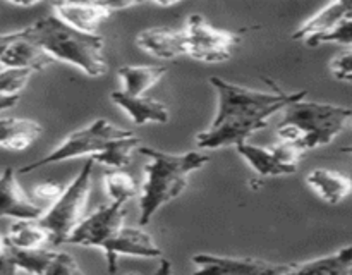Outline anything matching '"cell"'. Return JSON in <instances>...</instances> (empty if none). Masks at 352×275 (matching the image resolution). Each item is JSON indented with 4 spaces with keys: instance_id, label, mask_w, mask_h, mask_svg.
<instances>
[{
    "instance_id": "6da1fadb",
    "label": "cell",
    "mask_w": 352,
    "mask_h": 275,
    "mask_svg": "<svg viewBox=\"0 0 352 275\" xmlns=\"http://www.w3.org/2000/svg\"><path fill=\"white\" fill-rule=\"evenodd\" d=\"M210 85L217 93V116L210 127L196 134L199 150L239 146L248 143L253 134L265 129L268 120L278 110H285L291 103L299 102L308 95L302 91H260L246 86L229 82L219 76L210 78Z\"/></svg>"
},
{
    "instance_id": "7a4b0ae2",
    "label": "cell",
    "mask_w": 352,
    "mask_h": 275,
    "mask_svg": "<svg viewBox=\"0 0 352 275\" xmlns=\"http://www.w3.org/2000/svg\"><path fill=\"white\" fill-rule=\"evenodd\" d=\"M138 151L148 158L140 192V226L144 227L162 206L184 192L189 175L201 170L210 162V155L205 151L168 153L150 146H141Z\"/></svg>"
},
{
    "instance_id": "3957f363",
    "label": "cell",
    "mask_w": 352,
    "mask_h": 275,
    "mask_svg": "<svg viewBox=\"0 0 352 275\" xmlns=\"http://www.w3.org/2000/svg\"><path fill=\"white\" fill-rule=\"evenodd\" d=\"M28 36L40 45L52 60L74 65L89 78H102L109 72L103 38L81 33L62 23L55 14H48L28 26Z\"/></svg>"
},
{
    "instance_id": "277c9868",
    "label": "cell",
    "mask_w": 352,
    "mask_h": 275,
    "mask_svg": "<svg viewBox=\"0 0 352 275\" xmlns=\"http://www.w3.org/2000/svg\"><path fill=\"white\" fill-rule=\"evenodd\" d=\"M351 119L352 109L302 98L284 110L277 136L309 151L332 143Z\"/></svg>"
},
{
    "instance_id": "5b68a950",
    "label": "cell",
    "mask_w": 352,
    "mask_h": 275,
    "mask_svg": "<svg viewBox=\"0 0 352 275\" xmlns=\"http://www.w3.org/2000/svg\"><path fill=\"white\" fill-rule=\"evenodd\" d=\"M93 168H95V162L88 158L78 175L65 186L64 192L48 206L47 212L40 219V222L50 232L54 246L67 243L69 236L85 219L89 189H91Z\"/></svg>"
},
{
    "instance_id": "8992f818",
    "label": "cell",
    "mask_w": 352,
    "mask_h": 275,
    "mask_svg": "<svg viewBox=\"0 0 352 275\" xmlns=\"http://www.w3.org/2000/svg\"><path fill=\"white\" fill-rule=\"evenodd\" d=\"M129 134H133V131L117 127L116 124L109 122L107 119H96L86 127H82V129H78L69 134L57 148L48 151L45 157L17 168V172L19 174H30V172L36 170V168L58 164V162L74 160V158L79 157L91 158L93 155L100 153L110 141L117 140V138L129 136Z\"/></svg>"
},
{
    "instance_id": "52a82bcc",
    "label": "cell",
    "mask_w": 352,
    "mask_h": 275,
    "mask_svg": "<svg viewBox=\"0 0 352 275\" xmlns=\"http://www.w3.org/2000/svg\"><path fill=\"white\" fill-rule=\"evenodd\" d=\"M188 38V57L206 64H220L232 57L239 33L215 28L201 16L192 14L184 26Z\"/></svg>"
},
{
    "instance_id": "ba28073f",
    "label": "cell",
    "mask_w": 352,
    "mask_h": 275,
    "mask_svg": "<svg viewBox=\"0 0 352 275\" xmlns=\"http://www.w3.org/2000/svg\"><path fill=\"white\" fill-rule=\"evenodd\" d=\"M191 263L192 275H287L294 267V263L212 253L192 254Z\"/></svg>"
},
{
    "instance_id": "9c48e42d",
    "label": "cell",
    "mask_w": 352,
    "mask_h": 275,
    "mask_svg": "<svg viewBox=\"0 0 352 275\" xmlns=\"http://www.w3.org/2000/svg\"><path fill=\"white\" fill-rule=\"evenodd\" d=\"M126 215V203H109L100 206L98 210L82 219L65 244L103 250L124 227Z\"/></svg>"
},
{
    "instance_id": "30bf717a",
    "label": "cell",
    "mask_w": 352,
    "mask_h": 275,
    "mask_svg": "<svg viewBox=\"0 0 352 275\" xmlns=\"http://www.w3.org/2000/svg\"><path fill=\"white\" fill-rule=\"evenodd\" d=\"M138 3L124 2H58L52 6L54 14L67 26L86 34H96V30L117 10L134 7Z\"/></svg>"
},
{
    "instance_id": "8fae6325",
    "label": "cell",
    "mask_w": 352,
    "mask_h": 275,
    "mask_svg": "<svg viewBox=\"0 0 352 275\" xmlns=\"http://www.w3.org/2000/svg\"><path fill=\"white\" fill-rule=\"evenodd\" d=\"M107 260V268L110 274H116L119 256L146 258V260H162V250L151 234L141 227H126L119 230L116 237L103 248Z\"/></svg>"
},
{
    "instance_id": "7c38bea8",
    "label": "cell",
    "mask_w": 352,
    "mask_h": 275,
    "mask_svg": "<svg viewBox=\"0 0 352 275\" xmlns=\"http://www.w3.org/2000/svg\"><path fill=\"white\" fill-rule=\"evenodd\" d=\"M47 210L31 198L17 181V170L7 167L0 172V219L38 220Z\"/></svg>"
},
{
    "instance_id": "4fadbf2b",
    "label": "cell",
    "mask_w": 352,
    "mask_h": 275,
    "mask_svg": "<svg viewBox=\"0 0 352 275\" xmlns=\"http://www.w3.org/2000/svg\"><path fill=\"white\" fill-rule=\"evenodd\" d=\"M136 45L153 57L164 60H174L177 57L188 55V38L184 28H150L138 33Z\"/></svg>"
},
{
    "instance_id": "5bb4252c",
    "label": "cell",
    "mask_w": 352,
    "mask_h": 275,
    "mask_svg": "<svg viewBox=\"0 0 352 275\" xmlns=\"http://www.w3.org/2000/svg\"><path fill=\"white\" fill-rule=\"evenodd\" d=\"M352 17V0H342V2H332L323 7L322 10L309 17L302 26L294 31L292 38L298 41H305L308 47H311L318 38L323 34L336 30L342 21Z\"/></svg>"
},
{
    "instance_id": "9a60e30c",
    "label": "cell",
    "mask_w": 352,
    "mask_h": 275,
    "mask_svg": "<svg viewBox=\"0 0 352 275\" xmlns=\"http://www.w3.org/2000/svg\"><path fill=\"white\" fill-rule=\"evenodd\" d=\"M113 105L119 107L136 126H144L148 122L167 124L170 120V112L165 103L146 96H129L120 89L110 93Z\"/></svg>"
},
{
    "instance_id": "2e32d148",
    "label": "cell",
    "mask_w": 352,
    "mask_h": 275,
    "mask_svg": "<svg viewBox=\"0 0 352 275\" xmlns=\"http://www.w3.org/2000/svg\"><path fill=\"white\" fill-rule=\"evenodd\" d=\"M306 184L329 205H339L352 195V179L333 168H315L306 175Z\"/></svg>"
},
{
    "instance_id": "e0dca14e",
    "label": "cell",
    "mask_w": 352,
    "mask_h": 275,
    "mask_svg": "<svg viewBox=\"0 0 352 275\" xmlns=\"http://www.w3.org/2000/svg\"><path fill=\"white\" fill-rule=\"evenodd\" d=\"M52 58L43 48L34 43L28 36V26L24 28V34L17 41H14L2 57L0 64L2 67H17V69H30V71H43L52 64Z\"/></svg>"
},
{
    "instance_id": "ac0fdd59",
    "label": "cell",
    "mask_w": 352,
    "mask_h": 275,
    "mask_svg": "<svg viewBox=\"0 0 352 275\" xmlns=\"http://www.w3.org/2000/svg\"><path fill=\"white\" fill-rule=\"evenodd\" d=\"M43 133L40 122L19 117L0 119V148L10 151H23L30 148Z\"/></svg>"
},
{
    "instance_id": "d6986e66",
    "label": "cell",
    "mask_w": 352,
    "mask_h": 275,
    "mask_svg": "<svg viewBox=\"0 0 352 275\" xmlns=\"http://www.w3.org/2000/svg\"><path fill=\"white\" fill-rule=\"evenodd\" d=\"M165 74L167 67L164 65H122L117 69L120 91L129 96H143Z\"/></svg>"
},
{
    "instance_id": "ffe728a7",
    "label": "cell",
    "mask_w": 352,
    "mask_h": 275,
    "mask_svg": "<svg viewBox=\"0 0 352 275\" xmlns=\"http://www.w3.org/2000/svg\"><path fill=\"white\" fill-rule=\"evenodd\" d=\"M287 275H352V244L305 263H294Z\"/></svg>"
},
{
    "instance_id": "44dd1931",
    "label": "cell",
    "mask_w": 352,
    "mask_h": 275,
    "mask_svg": "<svg viewBox=\"0 0 352 275\" xmlns=\"http://www.w3.org/2000/svg\"><path fill=\"white\" fill-rule=\"evenodd\" d=\"M7 241L12 250L33 251L41 248H54L52 236L47 227L38 220H16L9 227Z\"/></svg>"
},
{
    "instance_id": "7402d4cb",
    "label": "cell",
    "mask_w": 352,
    "mask_h": 275,
    "mask_svg": "<svg viewBox=\"0 0 352 275\" xmlns=\"http://www.w3.org/2000/svg\"><path fill=\"white\" fill-rule=\"evenodd\" d=\"M141 148V138L136 134H129V136L117 138V140L110 141L100 153L93 155L91 160L95 164L103 165L109 170H124V167L131 164L133 160L134 151Z\"/></svg>"
},
{
    "instance_id": "603a6c76",
    "label": "cell",
    "mask_w": 352,
    "mask_h": 275,
    "mask_svg": "<svg viewBox=\"0 0 352 275\" xmlns=\"http://www.w3.org/2000/svg\"><path fill=\"white\" fill-rule=\"evenodd\" d=\"M239 157L244 158L248 165L256 172L260 177H278V175H291L292 172L285 168L272 153L270 146H256L251 143H243L236 146Z\"/></svg>"
},
{
    "instance_id": "cb8c5ba5",
    "label": "cell",
    "mask_w": 352,
    "mask_h": 275,
    "mask_svg": "<svg viewBox=\"0 0 352 275\" xmlns=\"http://www.w3.org/2000/svg\"><path fill=\"white\" fill-rule=\"evenodd\" d=\"M105 192L110 203H127L136 198L138 182L136 179L126 170H109L103 175Z\"/></svg>"
},
{
    "instance_id": "d4e9b609",
    "label": "cell",
    "mask_w": 352,
    "mask_h": 275,
    "mask_svg": "<svg viewBox=\"0 0 352 275\" xmlns=\"http://www.w3.org/2000/svg\"><path fill=\"white\" fill-rule=\"evenodd\" d=\"M31 76H33V71L30 69L2 67L0 69V95L19 98L21 91L28 86Z\"/></svg>"
},
{
    "instance_id": "484cf974",
    "label": "cell",
    "mask_w": 352,
    "mask_h": 275,
    "mask_svg": "<svg viewBox=\"0 0 352 275\" xmlns=\"http://www.w3.org/2000/svg\"><path fill=\"white\" fill-rule=\"evenodd\" d=\"M270 150L272 153L275 155V158H277L285 168H289L292 174L298 172L299 164H301L302 157H305L306 153V151L302 150V148H299L298 144L289 143V141H282V140L278 141L277 144H274V146H270Z\"/></svg>"
},
{
    "instance_id": "4316f807",
    "label": "cell",
    "mask_w": 352,
    "mask_h": 275,
    "mask_svg": "<svg viewBox=\"0 0 352 275\" xmlns=\"http://www.w3.org/2000/svg\"><path fill=\"white\" fill-rule=\"evenodd\" d=\"M45 275H86L78 265L76 258L67 251H54L50 263H48Z\"/></svg>"
},
{
    "instance_id": "83f0119b",
    "label": "cell",
    "mask_w": 352,
    "mask_h": 275,
    "mask_svg": "<svg viewBox=\"0 0 352 275\" xmlns=\"http://www.w3.org/2000/svg\"><path fill=\"white\" fill-rule=\"evenodd\" d=\"M323 43H339V45H351L352 47V17L342 21L336 30H332L330 33L323 34L322 38L315 41L311 47H318Z\"/></svg>"
},
{
    "instance_id": "f1b7e54d",
    "label": "cell",
    "mask_w": 352,
    "mask_h": 275,
    "mask_svg": "<svg viewBox=\"0 0 352 275\" xmlns=\"http://www.w3.org/2000/svg\"><path fill=\"white\" fill-rule=\"evenodd\" d=\"M65 186H62L60 182L55 181H45L40 182V184L34 186L33 189V196L38 199L40 203H54L58 196L64 192Z\"/></svg>"
},
{
    "instance_id": "f546056e",
    "label": "cell",
    "mask_w": 352,
    "mask_h": 275,
    "mask_svg": "<svg viewBox=\"0 0 352 275\" xmlns=\"http://www.w3.org/2000/svg\"><path fill=\"white\" fill-rule=\"evenodd\" d=\"M330 69H332L333 76L340 81L352 76V48L333 57L332 62H330Z\"/></svg>"
},
{
    "instance_id": "4dcf8cb0",
    "label": "cell",
    "mask_w": 352,
    "mask_h": 275,
    "mask_svg": "<svg viewBox=\"0 0 352 275\" xmlns=\"http://www.w3.org/2000/svg\"><path fill=\"white\" fill-rule=\"evenodd\" d=\"M23 34H24V28H21V30L17 31H10V33H0V60H2V57L6 55V52L9 50L10 45H12L14 41L19 40Z\"/></svg>"
},
{
    "instance_id": "1f68e13d",
    "label": "cell",
    "mask_w": 352,
    "mask_h": 275,
    "mask_svg": "<svg viewBox=\"0 0 352 275\" xmlns=\"http://www.w3.org/2000/svg\"><path fill=\"white\" fill-rule=\"evenodd\" d=\"M0 275H26L19 267H17L14 258L10 256V251L9 254L0 258Z\"/></svg>"
},
{
    "instance_id": "d6a6232c",
    "label": "cell",
    "mask_w": 352,
    "mask_h": 275,
    "mask_svg": "<svg viewBox=\"0 0 352 275\" xmlns=\"http://www.w3.org/2000/svg\"><path fill=\"white\" fill-rule=\"evenodd\" d=\"M153 275H174V267H172V263L167 258H162L158 267L155 268Z\"/></svg>"
},
{
    "instance_id": "836d02e7",
    "label": "cell",
    "mask_w": 352,
    "mask_h": 275,
    "mask_svg": "<svg viewBox=\"0 0 352 275\" xmlns=\"http://www.w3.org/2000/svg\"><path fill=\"white\" fill-rule=\"evenodd\" d=\"M9 251H10V246H9V241H7V234H2V230H0V258L9 254Z\"/></svg>"
},
{
    "instance_id": "e575fe53",
    "label": "cell",
    "mask_w": 352,
    "mask_h": 275,
    "mask_svg": "<svg viewBox=\"0 0 352 275\" xmlns=\"http://www.w3.org/2000/svg\"><path fill=\"white\" fill-rule=\"evenodd\" d=\"M17 100H19V98H9V96H2V95H0V112H2V110H7V109H10V107L16 105Z\"/></svg>"
},
{
    "instance_id": "d590c367",
    "label": "cell",
    "mask_w": 352,
    "mask_h": 275,
    "mask_svg": "<svg viewBox=\"0 0 352 275\" xmlns=\"http://www.w3.org/2000/svg\"><path fill=\"white\" fill-rule=\"evenodd\" d=\"M10 6H14V7H33V6H36V2H30V3H16V2H12V3H10Z\"/></svg>"
},
{
    "instance_id": "8d00e7d4",
    "label": "cell",
    "mask_w": 352,
    "mask_h": 275,
    "mask_svg": "<svg viewBox=\"0 0 352 275\" xmlns=\"http://www.w3.org/2000/svg\"><path fill=\"white\" fill-rule=\"evenodd\" d=\"M342 151H344V153H349V155H352V144H349V146H344V148H342Z\"/></svg>"
},
{
    "instance_id": "74e56055",
    "label": "cell",
    "mask_w": 352,
    "mask_h": 275,
    "mask_svg": "<svg viewBox=\"0 0 352 275\" xmlns=\"http://www.w3.org/2000/svg\"><path fill=\"white\" fill-rule=\"evenodd\" d=\"M344 81H347V82H352V76H349V78H346V79H344Z\"/></svg>"
}]
</instances>
